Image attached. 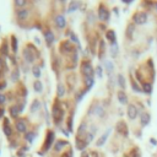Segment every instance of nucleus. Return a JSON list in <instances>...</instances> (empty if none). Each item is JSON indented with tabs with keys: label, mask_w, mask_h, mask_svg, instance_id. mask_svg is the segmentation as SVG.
I'll return each instance as SVG.
<instances>
[{
	"label": "nucleus",
	"mask_w": 157,
	"mask_h": 157,
	"mask_svg": "<svg viewBox=\"0 0 157 157\" xmlns=\"http://www.w3.org/2000/svg\"><path fill=\"white\" fill-rule=\"evenodd\" d=\"M60 48H61V52H64V53H71V52L75 51L73 44H71V42H69V41L63 42L60 44Z\"/></svg>",
	"instance_id": "obj_4"
},
{
	"label": "nucleus",
	"mask_w": 157,
	"mask_h": 157,
	"mask_svg": "<svg viewBox=\"0 0 157 157\" xmlns=\"http://www.w3.org/2000/svg\"><path fill=\"white\" fill-rule=\"evenodd\" d=\"M10 113H11V117H12V118H16L20 113V108L17 106L11 107V108H10Z\"/></svg>",
	"instance_id": "obj_19"
},
{
	"label": "nucleus",
	"mask_w": 157,
	"mask_h": 157,
	"mask_svg": "<svg viewBox=\"0 0 157 157\" xmlns=\"http://www.w3.org/2000/svg\"><path fill=\"white\" fill-rule=\"evenodd\" d=\"M81 71L85 77H93V74H95V70H93L92 65L90 64L88 61H83L81 64Z\"/></svg>",
	"instance_id": "obj_1"
},
{
	"label": "nucleus",
	"mask_w": 157,
	"mask_h": 157,
	"mask_svg": "<svg viewBox=\"0 0 157 157\" xmlns=\"http://www.w3.org/2000/svg\"><path fill=\"white\" fill-rule=\"evenodd\" d=\"M77 8H79V3H77V1L70 3V5H69V12H73V11H75Z\"/></svg>",
	"instance_id": "obj_25"
},
{
	"label": "nucleus",
	"mask_w": 157,
	"mask_h": 157,
	"mask_svg": "<svg viewBox=\"0 0 157 157\" xmlns=\"http://www.w3.org/2000/svg\"><path fill=\"white\" fill-rule=\"evenodd\" d=\"M39 107H41L39 101H38V99H34V101L32 102V106H31V111H32V112L37 111V109H39Z\"/></svg>",
	"instance_id": "obj_23"
},
{
	"label": "nucleus",
	"mask_w": 157,
	"mask_h": 157,
	"mask_svg": "<svg viewBox=\"0 0 157 157\" xmlns=\"http://www.w3.org/2000/svg\"><path fill=\"white\" fill-rule=\"evenodd\" d=\"M4 87H6V83H1V85H0V91H1V88H4Z\"/></svg>",
	"instance_id": "obj_41"
},
{
	"label": "nucleus",
	"mask_w": 157,
	"mask_h": 157,
	"mask_svg": "<svg viewBox=\"0 0 157 157\" xmlns=\"http://www.w3.org/2000/svg\"><path fill=\"white\" fill-rule=\"evenodd\" d=\"M16 16H17V19H19L20 21H25V20L28 17V10L27 9H20V10H17Z\"/></svg>",
	"instance_id": "obj_9"
},
{
	"label": "nucleus",
	"mask_w": 157,
	"mask_h": 157,
	"mask_svg": "<svg viewBox=\"0 0 157 157\" xmlns=\"http://www.w3.org/2000/svg\"><path fill=\"white\" fill-rule=\"evenodd\" d=\"M5 102H6V96L0 93V104H4Z\"/></svg>",
	"instance_id": "obj_38"
},
{
	"label": "nucleus",
	"mask_w": 157,
	"mask_h": 157,
	"mask_svg": "<svg viewBox=\"0 0 157 157\" xmlns=\"http://www.w3.org/2000/svg\"><path fill=\"white\" fill-rule=\"evenodd\" d=\"M33 75H34L36 77H39V76H41V70H39V68H38V66L33 68Z\"/></svg>",
	"instance_id": "obj_34"
},
{
	"label": "nucleus",
	"mask_w": 157,
	"mask_h": 157,
	"mask_svg": "<svg viewBox=\"0 0 157 157\" xmlns=\"http://www.w3.org/2000/svg\"><path fill=\"white\" fill-rule=\"evenodd\" d=\"M106 68H107V71H108V74H111L112 70H113V64H112L111 61H106Z\"/></svg>",
	"instance_id": "obj_31"
},
{
	"label": "nucleus",
	"mask_w": 157,
	"mask_h": 157,
	"mask_svg": "<svg viewBox=\"0 0 157 157\" xmlns=\"http://www.w3.org/2000/svg\"><path fill=\"white\" fill-rule=\"evenodd\" d=\"M123 1H124L125 4H129V3H131V0H123Z\"/></svg>",
	"instance_id": "obj_42"
},
{
	"label": "nucleus",
	"mask_w": 157,
	"mask_h": 157,
	"mask_svg": "<svg viewBox=\"0 0 157 157\" xmlns=\"http://www.w3.org/2000/svg\"><path fill=\"white\" fill-rule=\"evenodd\" d=\"M55 25L59 28H64L65 25H66V21H65V17L63 15H58L55 17Z\"/></svg>",
	"instance_id": "obj_10"
},
{
	"label": "nucleus",
	"mask_w": 157,
	"mask_h": 157,
	"mask_svg": "<svg viewBox=\"0 0 157 157\" xmlns=\"http://www.w3.org/2000/svg\"><path fill=\"white\" fill-rule=\"evenodd\" d=\"M54 133L53 131H48V134H47V139H46V144L43 145V150L44 151H47V150H49L52 146V144H53V141H54Z\"/></svg>",
	"instance_id": "obj_3"
},
{
	"label": "nucleus",
	"mask_w": 157,
	"mask_h": 157,
	"mask_svg": "<svg viewBox=\"0 0 157 157\" xmlns=\"http://www.w3.org/2000/svg\"><path fill=\"white\" fill-rule=\"evenodd\" d=\"M26 4H27V3H26L25 0H16V1H15V5H16V6H19V8L26 6Z\"/></svg>",
	"instance_id": "obj_30"
},
{
	"label": "nucleus",
	"mask_w": 157,
	"mask_h": 157,
	"mask_svg": "<svg viewBox=\"0 0 157 157\" xmlns=\"http://www.w3.org/2000/svg\"><path fill=\"white\" fill-rule=\"evenodd\" d=\"M142 90H144V92L150 93L151 91H152V85H151V83L144 82V83H142Z\"/></svg>",
	"instance_id": "obj_21"
},
{
	"label": "nucleus",
	"mask_w": 157,
	"mask_h": 157,
	"mask_svg": "<svg viewBox=\"0 0 157 157\" xmlns=\"http://www.w3.org/2000/svg\"><path fill=\"white\" fill-rule=\"evenodd\" d=\"M128 117L131 120H134L138 117V108L134 104H129V107H128Z\"/></svg>",
	"instance_id": "obj_7"
},
{
	"label": "nucleus",
	"mask_w": 157,
	"mask_h": 157,
	"mask_svg": "<svg viewBox=\"0 0 157 157\" xmlns=\"http://www.w3.org/2000/svg\"><path fill=\"white\" fill-rule=\"evenodd\" d=\"M131 32H134V26H133V25H130L129 27H128V33H126V34H128V37L131 36Z\"/></svg>",
	"instance_id": "obj_37"
},
{
	"label": "nucleus",
	"mask_w": 157,
	"mask_h": 157,
	"mask_svg": "<svg viewBox=\"0 0 157 157\" xmlns=\"http://www.w3.org/2000/svg\"><path fill=\"white\" fill-rule=\"evenodd\" d=\"M23 58H25V60L27 61V63H32L33 60H34V55L32 54V51H30L28 48H26V49H23Z\"/></svg>",
	"instance_id": "obj_8"
},
{
	"label": "nucleus",
	"mask_w": 157,
	"mask_h": 157,
	"mask_svg": "<svg viewBox=\"0 0 157 157\" xmlns=\"http://www.w3.org/2000/svg\"><path fill=\"white\" fill-rule=\"evenodd\" d=\"M33 88H34V91H37V92H41L42 90H43V85L39 80H36L34 82H33Z\"/></svg>",
	"instance_id": "obj_18"
},
{
	"label": "nucleus",
	"mask_w": 157,
	"mask_h": 157,
	"mask_svg": "<svg viewBox=\"0 0 157 157\" xmlns=\"http://www.w3.org/2000/svg\"><path fill=\"white\" fill-rule=\"evenodd\" d=\"M118 79H119V86L120 87H123L124 88V86H125V80H124V77H123V75H118Z\"/></svg>",
	"instance_id": "obj_29"
},
{
	"label": "nucleus",
	"mask_w": 157,
	"mask_h": 157,
	"mask_svg": "<svg viewBox=\"0 0 157 157\" xmlns=\"http://www.w3.org/2000/svg\"><path fill=\"white\" fill-rule=\"evenodd\" d=\"M4 68H5V60L3 58H0V73L4 70Z\"/></svg>",
	"instance_id": "obj_36"
},
{
	"label": "nucleus",
	"mask_w": 157,
	"mask_h": 157,
	"mask_svg": "<svg viewBox=\"0 0 157 157\" xmlns=\"http://www.w3.org/2000/svg\"><path fill=\"white\" fill-rule=\"evenodd\" d=\"M3 116H4V109H3V108H0V118H1Z\"/></svg>",
	"instance_id": "obj_40"
},
{
	"label": "nucleus",
	"mask_w": 157,
	"mask_h": 157,
	"mask_svg": "<svg viewBox=\"0 0 157 157\" xmlns=\"http://www.w3.org/2000/svg\"><path fill=\"white\" fill-rule=\"evenodd\" d=\"M106 38L108 39V41H111L112 43H114V42H116V39H117V37H116V32H114L113 30H109V31H107V33H106Z\"/></svg>",
	"instance_id": "obj_16"
},
{
	"label": "nucleus",
	"mask_w": 157,
	"mask_h": 157,
	"mask_svg": "<svg viewBox=\"0 0 157 157\" xmlns=\"http://www.w3.org/2000/svg\"><path fill=\"white\" fill-rule=\"evenodd\" d=\"M134 157H140V155H139V153H135V156Z\"/></svg>",
	"instance_id": "obj_43"
},
{
	"label": "nucleus",
	"mask_w": 157,
	"mask_h": 157,
	"mask_svg": "<svg viewBox=\"0 0 157 157\" xmlns=\"http://www.w3.org/2000/svg\"><path fill=\"white\" fill-rule=\"evenodd\" d=\"M53 117H54L56 123H59L63 118V109H60L58 106H54L53 107Z\"/></svg>",
	"instance_id": "obj_6"
},
{
	"label": "nucleus",
	"mask_w": 157,
	"mask_h": 157,
	"mask_svg": "<svg viewBox=\"0 0 157 157\" xmlns=\"http://www.w3.org/2000/svg\"><path fill=\"white\" fill-rule=\"evenodd\" d=\"M65 95V87L63 86V83H59L58 85V96L59 97H64Z\"/></svg>",
	"instance_id": "obj_22"
},
{
	"label": "nucleus",
	"mask_w": 157,
	"mask_h": 157,
	"mask_svg": "<svg viewBox=\"0 0 157 157\" xmlns=\"http://www.w3.org/2000/svg\"><path fill=\"white\" fill-rule=\"evenodd\" d=\"M25 138H26V140H27V141H30V142H31V141H33V138H34V133H27Z\"/></svg>",
	"instance_id": "obj_33"
},
{
	"label": "nucleus",
	"mask_w": 157,
	"mask_h": 157,
	"mask_svg": "<svg viewBox=\"0 0 157 157\" xmlns=\"http://www.w3.org/2000/svg\"><path fill=\"white\" fill-rule=\"evenodd\" d=\"M108 135H109V130H107L106 133L102 135L101 138H99V140H98L97 142H96V145H97V146H102L103 144L106 142V140H107V138H108Z\"/></svg>",
	"instance_id": "obj_17"
},
{
	"label": "nucleus",
	"mask_w": 157,
	"mask_h": 157,
	"mask_svg": "<svg viewBox=\"0 0 157 157\" xmlns=\"http://www.w3.org/2000/svg\"><path fill=\"white\" fill-rule=\"evenodd\" d=\"M131 87L134 88V91H136V92H139V91H141V90H140V87H139L138 85H136V82H135L134 80H131Z\"/></svg>",
	"instance_id": "obj_35"
},
{
	"label": "nucleus",
	"mask_w": 157,
	"mask_h": 157,
	"mask_svg": "<svg viewBox=\"0 0 157 157\" xmlns=\"http://www.w3.org/2000/svg\"><path fill=\"white\" fill-rule=\"evenodd\" d=\"M11 46H12V52L16 53V52H17V39H16V37H12V43H11Z\"/></svg>",
	"instance_id": "obj_28"
},
{
	"label": "nucleus",
	"mask_w": 157,
	"mask_h": 157,
	"mask_svg": "<svg viewBox=\"0 0 157 157\" xmlns=\"http://www.w3.org/2000/svg\"><path fill=\"white\" fill-rule=\"evenodd\" d=\"M112 51V55L113 56H117V54H118V46H117V42H114V43H112V48H111Z\"/></svg>",
	"instance_id": "obj_24"
},
{
	"label": "nucleus",
	"mask_w": 157,
	"mask_h": 157,
	"mask_svg": "<svg viewBox=\"0 0 157 157\" xmlns=\"http://www.w3.org/2000/svg\"><path fill=\"white\" fill-rule=\"evenodd\" d=\"M11 128H10V123H9V119H6L5 118V120H4V134L9 138V136H11Z\"/></svg>",
	"instance_id": "obj_13"
},
{
	"label": "nucleus",
	"mask_w": 157,
	"mask_h": 157,
	"mask_svg": "<svg viewBox=\"0 0 157 157\" xmlns=\"http://www.w3.org/2000/svg\"><path fill=\"white\" fill-rule=\"evenodd\" d=\"M150 119H151V117H150V114L147 112H142V114H141V124L147 125L150 123Z\"/></svg>",
	"instance_id": "obj_14"
},
{
	"label": "nucleus",
	"mask_w": 157,
	"mask_h": 157,
	"mask_svg": "<svg viewBox=\"0 0 157 157\" xmlns=\"http://www.w3.org/2000/svg\"><path fill=\"white\" fill-rule=\"evenodd\" d=\"M133 20H134L135 23L138 25H142V23H146L147 22V14L146 12H136V14L133 16Z\"/></svg>",
	"instance_id": "obj_2"
},
{
	"label": "nucleus",
	"mask_w": 157,
	"mask_h": 157,
	"mask_svg": "<svg viewBox=\"0 0 157 157\" xmlns=\"http://www.w3.org/2000/svg\"><path fill=\"white\" fill-rule=\"evenodd\" d=\"M65 145H66V142H64V141H58V142L55 144V151H60V150H61V147H63V146H65Z\"/></svg>",
	"instance_id": "obj_27"
},
{
	"label": "nucleus",
	"mask_w": 157,
	"mask_h": 157,
	"mask_svg": "<svg viewBox=\"0 0 157 157\" xmlns=\"http://www.w3.org/2000/svg\"><path fill=\"white\" fill-rule=\"evenodd\" d=\"M156 10H157V4H156Z\"/></svg>",
	"instance_id": "obj_44"
},
{
	"label": "nucleus",
	"mask_w": 157,
	"mask_h": 157,
	"mask_svg": "<svg viewBox=\"0 0 157 157\" xmlns=\"http://www.w3.org/2000/svg\"><path fill=\"white\" fill-rule=\"evenodd\" d=\"M118 99H119V102L123 103V104H126V103H128V96L125 95L124 91H119V92H118Z\"/></svg>",
	"instance_id": "obj_15"
},
{
	"label": "nucleus",
	"mask_w": 157,
	"mask_h": 157,
	"mask_svg": "<svg viewBox=\"0 0 157 157\" xmlns=\"http://www.w3.org/2000/svg\"><path fill=\"white\" fill-rule=\"evenodd\" d=\"M44 38H46V41L48 44H52L53 42L55 41V37H54V34L52 31H46L44 32Z\"/></svg>",
	"instance_id": "obj_12"
},
{
	"label": "nucleus",
	"mask_w": 157,
	"mask_h": 157,
	"mask_svg": "<svg viewBox=\"0 0 157 157\" xmlns=\"http://www.w3.org/2000/svg\"><path fill=\"white\" fill-rule=\"evenodd\" d=\"M1 54H4V55H8V54H9L8 44H3V46H1Z\"/></svg>",
	"instance_id": "obj_32"
},
{
	"label": "nucleus",
	"mask_w": 157,
	"mask_h": 157,
	"mask_svg": "<svg viewBox=\"0 0 157 157\" xmlns=\"http://www.w3.org/2000/svg\"><path fill=\"white\" fill-rule=\"evenodd\" d=\"M15 126H16V130H17L19 133H25V131H26V129H27L26 123H25L23 120H17Z\"/></svg>",
	"instance_id": "obj_11"
},
{
	"label": "nucleus",
	"mask_w": 157,
	"mask_h": 157,
	"mask_svg": "<svg viewBox=\"0 0 157 157\" xmlns=\"http://www.w3.org/2000/svg\"><path fill=\"white\" fill-rule=\"evenodd\" d=\"M98 17L101 21H108L109 20V11L106 9V8H99V11H98Z\"/></svg>",
	"instance_id": "obj_5"
},
{
	"label": "nucleus",
	"mask_w": 157,
	"mask_h": 157,
	"mask_svg": "<svg viewBox=\"0 0 157 157\" xmlns=\"http://www.w3.org/2000/svg\"><path fill=\"white\" fill-rule=\"evenodd\" d=\"M20 77V74H19V70H15V71H12V74H11V80L12 81H17Z\"/></svg>",
	"instance_id": "obj_26"
},
{
	"label": "nucleus",
	"mask_w": 157,
	"mask_h": 157,
	"mask_svg": "<svg viewBox=\"0 0 157 157\" xmlns=\"http://www.w3.org/2000/svg\"><path fill=\"white\" fill-rule=\"evenodd\" d=\"M71 41L75 42V43H76V44L79 46V39H77V37H76L75 34H73V33H71Z\"/></svg>",
	"instance_id": "obj_39"
},
{
	"label": "nucleus",
	"mask_w": 157,
	"mask_h": 157,
	"mask_svg": "<svg viewBox=\"0 0 157 157\" xmlns=\"http://www.w3.org/2000/svg\"><path fill=\"white\" fill-rule=\"evenodd\" d=\"M85 83H86V87H87V90H90V88L93 86L95 80H93V77H85Z\"/></svg>",
	"instance_id": "obj_20"
}]
</instances>
